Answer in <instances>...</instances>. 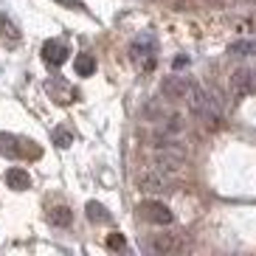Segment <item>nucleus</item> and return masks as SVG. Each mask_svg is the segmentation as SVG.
Returning a JSON list of instances; mask_svg holds the SVG:
<instances>
[{"label":"nucleus","instance_id":"obj_11","mask_svg":"<svg viewBox=\"0 0 256 256\" xmlns=\"http://www.w3.org/2000/svg\"><path fill=\"white\" fill-rule=\"evenodd\" d=\"M6 183L14 188V192H26V188L31 186V178H28V172H26V169H20V166H12V169L6 172Z\"/></svg>","mask_w":256,"mask_h":256},{"label":"nucleus","instance_id":"obj_21","mask_svg":"<svg viewBox=\"0 0 256 256\" xmlns=\"http://www.w3.org/2000/svg\"><path fill=\"white\" fill-rule=\"evenodd\" d=\"M186 62H188L186 56H178V60H174V68H183V65H186Z\"/></svg>","mask_w":256,"mask_h":256},{"label":"nucleus","instance_id":"obj_13","mask_svg":"<svg viewBox=\"0 0 256 256\" xmlns=\"http://www.w3.org/2000/svg\"><path fill=\"white\" fill-rule=\"evenodd\" d=\"M84 211H88V220H90V222H110V211L104 208V206L102 203H96V200H90V203L84 206Z\"/></svg>","mask_w":256,"mask_h":256},{"label":"nucleus","instance_id":"obj_1","mask_svg":"<svg viewBox=\"0 0 256 256\" xmlns=\"http://www.w3.org/2000/svg\"><path fill=\"white\" fill-rule=\"evenodd\" d=\"M186 102H188V113L194 116V118L206 121V127L217 130L222 124V104H220V98L214 93H208L203 84L192 82L186 93Z\"/></svg>","mask_w":256,"mask_h":256},{"label":"nucleus","instance_id":"obj_16","mask_svg":"<svg viewBox=\"0 0 256 256\" xmlns=\"http://www.w3.org/2000/svg\"><path fill=\"white\" fill-rule=\"evenodd\" d=\"M74 68H76V74H79V76H93V74H96V60H93L90 54H79L76 62H74Z\"/></svg>","mask_w":256,"mask_h":256},{"label":"nucleus","instance_id":"obj_14","mask_svg":"<svg viewBox=\"0 0 256 256\" xmlns=\"http://www.w3.org/2000/svg\"><path fill=\"white\" fill-rule=\"evenodd\" d=\"M228 54H234V56H254L256 54V40H236V42L228 46Z\"/></svg>","mask_w":256,"mask_h":256},{"label":"nucleus","instance_id":"obj_15","mask_svg":"<svg viewBox=\"0 0 256 256\" xmlns=\"http://www.w3.org/2000/svg\"><path fill=\"white\" fill-rule=\"evenodd\" d=\"M0 37L6 40V42H20V28L6 14H0Z\"/></svg>","mask_w":256,"mask_h":256},{"label":"nucleus","instance_id":"obj_6","mask_svg":"<svg viewBox=\"0 0 256 256\" xmlns=\"http://www.w3.org/2000/svg\"><path fill=\"white\" fill-rule=\"evenodd\" d=\"M188 88H192V79H188V76H180V74H169V76L160 79V96L169 98V102L186 98Z\"/></svg>","mask_w":256,"mask_h":256},{"label":"nucleus","instance_id":"obj_20","mask_svg":"<svg viewBox=\"0 0 256 256\" xmlns=\"http://www.w3.org/2000/svg\"><path fill=\"white\" fill-rule=\"evenodd\" d=\"M124 245H127V242H124V236H121V234H110V236H107V248L124 250Z\"/></svg>","mask_w":256,"mask_h":256},{"label":"nucleus","instance_id":"obj_3","mask_svg":"<svg viewBox=\"0 0 256 256\" xmlns=\"http://www.w3.org/2000/svg\"><path fill=\"white\" fill-rule=\"evenodd\" d=\"M136 183H138V188L141 192H146V194H169L172 192V174H166V172H160V169H144V172H138V178H136Z\"/></svg>","mask_w":256,"mask_h":256},{"label":"nucleus","instance_id":"obj_7","mask_svg":"<svg viewBox=\"0 0 256 256\" xmlns=\"http://www.w3.org/2000/svg\"><path fill=\"white\" fill-rule=\"evenodd\" d=\"M138 214H141L146 222H152V226H172L174 214L169 211V206L158 203V200H146V203L138 206Z\"/></svg>","mask_w":256,"mask_h":256},{"label":"nucleus","instance_id":"obj_17","mask_svg":"<svg viewBox=\"0 0 256 256\" xmlns=\"http://www.w3.org/2000/svg\"><path fill=\"white\" fill-rule=\"evenodd\" d=\"M51 222L54 226H60V228H68L70 222H74V214H70V208H65V206H56V208H51Z\"/></svg>","mask_w":256,"mask_h":256},{"label":"nucleus","instance_id":"obj_8","mask_svg":"<svg viewBox=\"0 0 256 256\" xmlns=\"http://www.w3.org/2000/svg\"><path fill=\"white\" fill-rule=\"evenodd\" d=\"M146 248H150L152 254H158V256H169V254L183 250V242L178 240V234H155Z\"/></svg>","mask_w":256,"mask_h":256},{"label":"nucleus","instance_id":"obj_9","mask_svg":"<svg viewBox=\"0 0 256 256\" xmlns=\"http://www.w3.org/2000/svg\"><path fill=\"white\" fill-rule=\"evenodd\" d=\"M42 60L48 62V65H65V60H68V46L65 42H56V40H48L46 46H42Z\"/></svg>","mask_w":256,"mask_h":256},{"label":"nucleus","instance_id":"obj_19","mask_svg":"<svg viewBox=\"0 0 256 256\" xmlns=\"http://www.w3.org/2000/svg\"><path fill=\"white\" fill-rule=\"evenodd\" d=\"M144 116H146V118H152V121H164V107L158 104V102H150V104L144 107Z\"/></svg>","mask_w":256,"mask_h":256},{"label":"nucleus","instance_id":"obj_10","mask_svg":"<svg viewBox=\"0 0 256 256\" xmlns=\"http://www.w3.org/2000/svg\"><path fill=\"white\" fill-rule=\"evenodd\" d=\"M186 132V118L183 116H164V124H160V130H158V136H166V138H178V136H183Z\"/></svg>","mask_w":256,"mask_h":256},{"label":"nucleus","instance_id":"obj_12","mask_svg":"<svg viewBox=\"0 0 256 256\" xmlns=\"http://www.w3.org/2000/svg\"><path fill=\"white\" fill-rule=\"evenodd\" d=\"M0 155L17 158V155H20V141H17L14 136H8V132H0Z\"/></svg>","mask_w":256,"mask_h":256},{"label":"nucleus","instance_id":"obj_18","mask_svg":"<svg viewBox=\"0 0 256 256\" xmlns=\"http://www.w3.org/2000/svg\"><path fill=\"white\" fill-rule=\"evenodd\" d=\"M54 144L62 146V150H68L70 144H74V132H70L68 127H56L54 130Z\"/></svg>","mask_w":256,"mask_h":256},{"label":"nucleus","instance_id":"obj_5","mask_svg":"<svg viewBox=\"0 0 256 256\" xmlns=\"http://www.w3.org/2000/svg\"><path fill=\"white\" fill-rule=\"evenodd\" d=\"M231 93L234 98H248L256 93V68H236L231 74Z\"/></svg>","mask_w":256,"mask_h":256},{"label":"nucleus","instance_id":"obj_2","mask_svg":"<svg viewBox=\"0 0 256 256\" xmlns=\"http://www.w3.org/2000/svg\"><path fill=\"white\" fill-rule=\"evenodd\" d=\"M152 164H155V169H160L166 174H178L186 166V146L178 138L158 136V144L152 150Z\"/></svg>","mask_w":256,"mask_h":256},{"label":"nucleus","instance_id":"obj_4","mask_svg":"<svg viewBox=\"0 0 256 256\" xmlns=\"http://www.w3.org/2000/svg\"><path fill=\"white\" fill-rule=\"evenodd\" d=\"M155 54H158V40L152 34H138L130 46V56L136 62H144V68H152L155 65Z\"/></svg>","mask_w":256,"mask_h":256}]
</instances>
